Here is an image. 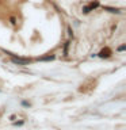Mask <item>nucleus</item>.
Listing matches in <instances>:
<instances>
[{"mask_svg":"<svg viewBox=\"0 0 126 130\" xmlns=\"http://www.w3.org/2000/svg\"><path fill=\"white\" fill-rule=\"evenodd\" d=\"M99 7V2L98 0H95V2H92V3H89L88 6H84L83 7V14H88V12H91L93 11L95 8Z\"/></svg>","mask_w":126,"mask_h":130,"instance_id":"1","label":"nucleus"},{"mask_svg":"<svg viewBox=\"0 0 126 130\" xmlns=\"http://www.w3.org/2000/svg\"><path fill=\"white\" fill-rule=\"evenodd\" d=\"M7 54L12 56L11 53H7ZM12 62H14V64H18V65H27L28 62H30V60H26V58H19V57H14V56H12Z\"/></svg>","mask_w":126,"mask_h":130,"instance_id":"2","label":"nucleus"},{"mask_svg":"<svg viewBox=\"0 0 126 130\" xmlns=\"http://www.w3.org/2000/svg\"><path fill=\"white\" fill-rule=\"evenodd\" d=\"M110 53H111V52H110V49L106 47V49H103V50L99 53V57H102V58H103V57H108V56H110Z\"/></svg>","mask_w":126,"mask_h":130,"instance_id":"3","label":"nucleus"},{"mask_svg":"<svg viewBox=\"0 0 126 130\" xmlns=\"http://www.w3.org/2000/svg\"><path fill=\"white\" fill-rule=\"evenodd\" d=\"M39 60L42 61H50V60H54V56H48V57H41Z\"/></svg>","mask_w":126,"mask_h":130,"instance_id":"4","label":"nucleus"},{"mask_svg":"<svg viewBox=\"0 0 126 130\" xmlns=\"http://www.w3.org/2000/svg\"><path fill=\"white\" fill-rule=\"evenodd\" d=\"M104 10H107L110 12H119V10H117V8H110V7H104Z\"/></svg>","mask_w":126,"mask_h":130,"instance_id":"5","label":"nucleus"},{"mask_svg":"<svg viewBox=\"0 0 126 130\" xmlns=\"http://www.w3.org/2000/svg\"><path fill=\"white\" fill-rule=\"evenodd\" d=\"M125 49H126V46H125V45H122V46H119V47H118V50H119V52H123Z\"/></svg>","mask_w":126,"mask_h":130,"instance_id":"6","label":"nucleus"}]
</instances>
